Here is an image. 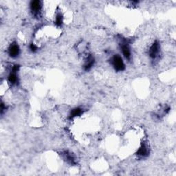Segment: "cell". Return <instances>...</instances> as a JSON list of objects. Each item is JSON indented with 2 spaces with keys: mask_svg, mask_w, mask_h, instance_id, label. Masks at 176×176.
<instances>
[{
  "mask_svg": "<svg viewBox=\"0 0 176 176\" xmlns=\"http://www.w3.org/2000/svg\"><path fill=\"white\" fill-rule=\"evenodd\" d=\"M112 64L114 69L119 72L125 70V64L121 57H120L119 55H115L114 57H113L112 59Z\"/></svg>",
  "mask_w": 176,
  "mask_h": 176,
  "instance_id": "6da1fadb",
  "label": "cell"
},
{
  "mask_svg": "<svg viewBox=\"0 0 176 176\" xmlns=\"http://www.w3.org/2000/svg\"><path fill=\"white\" fill-rule=\"evenodd\" d=\"M160 52V45L158 42L156 41L152 44L150 50H149V55L152 59H156Z\"/></svg>",
  "mask_w": 176,
  "mask_h": 176,
  "instance_id": "7a4b0ae2",
  "label": "cell"
},
{
  "mask_svg": "<svg viewBox=\"0 0 176 176\" xmlns=\"http://www.w3.org/2000/svg\"><path fill=\"white\" fill-rule=\"evenodd\" d=\"M19 48L16 43H12L9 48V54L12 58H16L19 54Z\"/></svg>",
  "mask_w": 176,
  "mask_h": 176,
  "instance_id": "3957f363",
  "label": "cell"
},
{
  "mask_svg": "<svg viewBox=\"0 0 176 176\" xmlns=\"http://www.w3.org/2000/svg\"><path fill=\"white\" fill-rule=\"evenodd\" d=\"M121 50L124 57L127 59H130L131 57V53L128 44L126 43H123L121 44Z\"/></svg>",
  "mask_w": 176,
  "mask_h": 176,
  "instance_id": "277c9868",
  "label": "cell"
},
{
  "mask_svg": "<svg viewBox=\"0 0 176 176\" xmlns=\"http://www.w3.org/2000/svg\"><path fill=\"white\" fill-rule=\"evenodd\" d=\"M137 155L140 157H147L149 155V149L145 144H143L138 149Z\"/></svg>",
  "mask_w": 176,
  "mask_h": 176,
  "instance_id": "5b68a950",
  "label": "cell"
},
{
  "mask_svg": "<svg viewBox=\"0 0 176 176\" xmlns=\"http://www.w3.org/2000/svg\"><path fill=\"white\" fill-rule=\"evenodd\" d=\"M30 8L34 14H38L41 9V2L39 1H33L30 4Z\"/></svg>",
  "mask_w": 176,
  "mask_h": 176,
  "instance_id": "8992f818",
  "label": "cell"
},
{
  "mask_svg": "<svg viewBox=\"0 0 176 176\" xmlns=\"http://www.w3.org/2000/svg\"><path fill=\"white\" fill-rule=\"evenodd\" d=\"M94 64V58L92 56H90L88 57L84 65V69L86 71L90 70Z\"/></svg>",
  "mask_w": 176,
  "mask_h": 176,
  "instance_id": "52a82bcc",
  "label": "cell"
},
{
  "mask_svg": "<svg viewBox=\"0 0 176 176\" xmlns=\"http://www.w3.org/2000/svg\"><path fill=\"white\" fill-rule=\"evenodd\" d=\"M82 113H83V109L81 108H79V107L74 108V109L72 110V112H71V113H70V119H74V118L80 116L81 114H82Z\"/></svg>",
  "mask_w": 176,
  "mask_h": 176,
  "instance_id": "ba28073f",
  "label": "cell"
},
{
  "mask_svg": "<svg viewBox=\"0 0 176 176\" xmlns=\"http://www.w3.org/2000/svg\"><path fill=\"white\" fill-rule=\"evenodd\" d=\"M8 81H9V83L11 84H16L18 82V77L17 75V72H12L9 74V77H8Z\"/></svg>",
  "mask_w": 176,
  "mask_h": 176,
  "instance_id": "9c48e42d",
  "label": "cell"
},
{
  "mask_svg": "<svg viewBox=\"0 0 176 176\" xmlns=\"http://www.w3.org/2000/svg\"><path fill=\"white\" fill-rule=\"evenodd\" d=\"M63 17L61 15V13H59L57 16H56V19H55V23L57 26H61L63 24Z\"/></svg>",
  "mask_w": 176,
  "mask_h": 176,
  "instance_id": "30bf717a",
  "label": "cell"
},
{
  "mask_svg": "<svg viewBox=\"0 0 176 176\" xmlns=\"http://www.w3.org/2000/svg\"><path fill=\"white\" fill-rule=\"evenodd\" d=\"M30 48L31 50H32L33 52H35L37 50V46H36L35 44H34V43H31L30 44Z\"/></svg>",
  "mask_w": 176,
  "mask_h": 176,
  "instance_id": "8fae6325",
  "label": "cell"
}]
</instances>
